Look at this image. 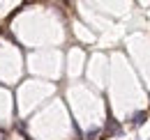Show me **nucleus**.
<instances>
[{
	"instance_id": "f257e3e1",
	"label": "nucleus",
	"mask_w": 150,
	"mask_h": 140,
	"mask_svg": "<svg viewBox=\"0 0 150 140\" xmlns=\"http://www.w3.org/2000/svg\"><path fill=\"white\" fill-rule=\"evenodd\" d=\"M106 133H109V136H113V133H120V126L113 122V120H109V124H106Z\"/></svg>"
},
{
	"instance_id": "f03ea898",
	"label": "nucleus",
	"mask_w": 150,
	"mask_h": 140,
	"mask_svg": "<svg viewBox=\"0 0 150 140\" xmlns=\"http://www.w3.org/2000/svg\"><path fill=\"white\" fill-rule=\"evenodd\" d=\"M143 122H146V113H136V115L132 117V124H134V126H141Z\"/></svg>"
}]
</instances>
